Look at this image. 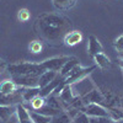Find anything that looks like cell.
Segmentation results:
<instances>
[{"label":"cell","mask_w":123,"mask_h":123,"mask_svg":"<svg viewBox=\"0 0 123 123\" xmlns=\"http://www.w3.org/2000/svg\"><path fill=\"white\" fill-rule=\"evenodd\" d=\"M30 104H31V108H32V111H38L39 108H42L46 105V98L41 97V96H37V97H35L32 101H31Z\"/></svg>","instance_id":"cb8c5ba5"},{"label":"cell","mask_w":123,"mask_h":123,"mask_svg":"<svg viewBox=\"0 0 123 123\" xmlns=\"http://www.w3.org/2000/svg\"><path fill=\"white\" fill-rule=\"evenodd\" d=\"M95 69H96V65H91L89 68H83L81 65H78L64 78L63 83L64 85H74L76 83H80L84 79H86Z\"/></svg>","instance_id":"3957f363"},{"label":"cell","mask_w":123,"mask_h":123,"mask_svg":"<svg viewBox=\"0 0 123 123\" xmlns=\"http://www.w3.org/2000/svg\"><path fill=\"white\" fill-rule=\"evenodd\" d=\"M21 89V97H22V101H26V102H31L35 97L39 96V91H41V87L39 86H35V87H20Z\"/></svg>","instance_id":"4fadbf2b"},{"label":"cell","mask_w":123,"mask_h":123,"mask_svg":"<svg viewBox=\"0 0 123 123\" xmlns=\"http://www.w3.org/2000/svg\"><path fill=\"white\" fill-rule=\"evenodd\" d=\"M36 112H38V113H41V115H44V116H48V117H55V116H58L60 112H63V110H58V108H54V107H50V106H48V105H44L42 108H39L38 111H36Z\"/></svg>","instance_id":"44dd1931"},{"label":"cell","mask_w":123,"mask_h":123,"mask_svg":"<svg viewBox=\"0 0 123 123\" xmlns=\"http://www.w3.org/2000/svg\"><path fill=\"white\" fill-rule=\"evenodd\" d=\"M94 60H95V63H96V67L101 68L102 70H107L112 67V63H111V60L110 58L104 54V53H98L94 57Z\"/></svg>","instance_id":"2e32d148"},{"label":"cell","mask_w":123,"mask_h":123,"mask_svg":"<svg viewBox=\"0 0 123 123\" xmlns=\"http://www.w3.org/2000/svg\"><path fill=\"white\" fill-rule=\"evenodd\" d=\"M87 52H89V55L94 58L96 54L98 53H102L104 52V48H102V44L100 43V41L96 36L91 35L89 36V46H87Z\"/></svg>","instance_id":"8fae6325"},{"label":"cell","mask_w":123,"mask_h":123,"mask_svg":"<svg viewBox=\"0 0 123 123\" xmlns=\"http://www.w3.org/2000/svg\"><path fill=\"white\" fill-rule=\"evenodd\" d=\"M30 112V117H31V121L33 123H50V117L48 116H44V115H41L36 111H28Z\"/></svg>","instance_id":"7402d4cb"},{"label":"cell","mask_w":123,"mask_h":123,"mask_svg":"<svg viewBox=\"0 0 123 123\" xmlns=\"http://www.w3.org/2000/svg\"><path fill=\"white\" fill-rule=\"evenodd\" d=\"M36 30L48 43L60 46L64 36L73 28L71 21L60 14H42L36 20Z\"/></svg>","instance_id":"6da1fadb"},{"label":"cell","mask_w":123,"mask_h":123,"mask_svg":"<svg viewBox=\"0 0 123 123\" xmlns=\"http://www.w3.org/2000/svg\"><path fill=\"white\" fill-rule=\"evenodd\" d=\"M71 123H74V122H71Z\"/></svg>","instance_id":"4dcf8cb0"},{"label":"cell","mask_w":123,"mask_h":123,"mask_svg":"<svg viewBox=\"0 0 123 123\" xmlns=\"http://www.w3.org/2000/svg\"><path fill=\"white\" fill-rule=\"evenodd\" d=\"M81 41H83V33L78 30H73V31H70V32H68L64 36L63 43L68 47H74V46L79 44Z\"/></svg>","instance_id":"9c48e42d"},{"label":"cell","mask_w":123,"mask_h":123,"mask_svg":"<svg viewBox=\"0 0 123 123\" xmlns=\"http://www.w3.org/2000/svg\"><path fill=\"white\" fill-rule=\"evenodd\" d=\"M81 100H83V102L85 105H87V104H98L100 105L105 101V97L102 96V94L98 90L94 89V90L89 91L86 95L81 96Z\"/></svg>","instance_id":"30bf717a"},{"label":"cell","mask_w":123,"mask_h":123,"mask_svg":"<svg viewBox=\"0 0 123 123\" xmlns=\"http://www.w3.org/2000/svg\"><path fill=\"white\" fill-rule=\"evenodd\" d=\"M18 89L20 87L14 83L12 79H6L0 84V94H12Z\"/></svg>","instance_id":"e0dca14e"},{"label":"cell","mask_w":123,"mask_h":123,"mask_svg":"<svg viewBox=\"0 0 123 123\" xmlns=\"http://www.w3.org/2000/svg\"><path fill=\"white\" fill-rule=\"evenodd\" d=\"M69 57H54V58H49V59H46L43 62H41V65L42 68L47 71V70H52V71H58L62 69L65 64V62L68 60Z\"/></svg>","instance_id":"5b68a950"},{"label":"cell","mask_w":123,"mask_h":123,"mask_svg":"<svg viewBox=\"0 0 123 123\" xmlns=\"http://www.w3.org/2000/svg\"><path fill=\"white\" fill-rule=\"evenodd\" d=\"M78 65H80V62H79V59L76 58V57H69L68 58V60L65 62V64L62 67V69L59 70V75L62 76V78H65L71 70H73L75 67H78Z\"/></svg>","instance_id":"5bb4252c"},{"label":"cell","mask_w":123,"mask_h":123,"mask_svg":"<svg viewBox=\"0 0 123 123\" xmlns=\"http://www.w3.org/2000/svg\"><path fill=\"white\" fill-rule=\"evenodd\" d=\"M71 122H73V119L69 117V115L65 111L60 112L58 116L52 117V119H50V123H71Z\"/></svg>","instance_id":"603a6c76"},{"label":"cell","mask_w":123,"mask_h":123,"mask_svg":"<svg viewBox=\"0 0 123 123\" xmlns=\"http://www.w3.org/2000/svg\"><path fill=\"white\" fill-rule=\"evenodd\" d=\"M7 71L11 76H39L44 73V69L42 68L41 63H31V62H22V63H15L7 65Z\"/></svg>","instance_id":"7a4b0ae2"},{"label":"cell","mask_w":123,"mask_h":123,"mask_svg":"<svg viewBox=\"0 0 123 123\" xmlns=\"http://www.w3.org/2000/svg\"><path fill=\"white\" fill-rule=\"evenodd\" d=\"M90 123H121L119 121H115L111 117H89Z\"/></svg>","instance_id":"484cf974"},{"label":"cell","mask_w":123,"mask_h":123,"mask_svg":"<svg viewBox=\"0 0 123 123\" xmlns=\"http://www.w3.org/2000/svg\"><path fill=\"white\" fill-rule=\"evenodd\" d=\"M31 17V14H30V10L27 9H20L18 12H17V18L20 22H27Z\"/></svg>","instance_id":"4316f807"},{"label":"cell","mask_w":123,"mask_h":123,"mask_svg":"<svg viewBox=\"0 0 123 123\" xmlns=\"http://www.w3.org/2000/svg\"><path fill=\"white\" fill-rule=\"evenodd\" d=\"M84 113H86L89 117H111L110 112L100 106L98 104H87L85 105Z\"/></svg>","instance_id":"8992f818"},{"label":"cell","mask_w":123,"mask_h":123,"mask_svg":"<svg viewBox=\"0 0 123 123\" xmlns=\"http://www.w3.org/2000/svg\"><path fill=\"white\" fill-rule=\"evenodd\" d=\"M6 68H7V64L5 63V60L0 59V74H1V73H3V71H4Z\"/></svg>","instance_id":"f1b7e54d"},{"label":"cell","mask_w":123,"mask_h":123,"mask_svg":"<svg viewBox=\"0 0 123 123\" xmlns=\"http://www.w3.org/2000/svg\"><path fill=\"white\" fill-rule=\"evenodd\" d=\"M58 73L57 71H52V70H47L44 73H42L39 75V79H38V86L42 89L44 86H47L50 81H53L55 78H57Z\"/></svg>","instance_id":"9a60e30c"},{"label":"cell","mask_w":123,"mask_h":123,"mask_svg":"<svg viewBox=\"0 0 123 123\" xmlns=\"http://www.w3.org/2000/svg\"><path fill=\"white\" fill-rule=\"evenodd\" d=\"M113 47H115V49L117 50L118 53H123V33L115 39Z\"/></svg>","instance_id":"83f0119b"},{"label":"cell","mask_w":123,"mask_h":123,"mask_svg":"<svg viewBox=\"0 0 123 123\" xmlns=\"http://www.w3.org/2000/svg\"><path fill=\"white\" fill-rule=\"evenodd\" d=\"M22 101L20 89L12 94H0V105L3 106H16Z\"/></svg>","instance_id":"52a82bcc"},{"label":"cell","mask_w":123,"mask_h":123,"mask_svg":"<svg viewBox=\"0 0 123 123\" xmlns=\"http://www.w3.org/2000/svg\"><path fill=\"white\" fill-rule=\"evenodd\" d=\"M52 1H53V5L55 9L64 11V10L73 7L76 3V0H52Z\"/></svg>","instance_id":"ffe728a7"},{"label":"cell","mask_w":123,"mask_h":123,"mask_svg":"<svg viewBox=\"0 0 123 123\" xmlns=\"http://www.w3.org/2000/svg\"><path fill=\"white\" fill-rule=\"evenodd\" d=\"M38 79H39V76H28V75L12 76L14 83L18 87H35V86H38Z\"/></svg>","instance_id":"ba28073f"},{"label":"cell","mask_w":123,"mask_h":123,"mask_svg":"<svg viewBox=\"0 0 123 123\" xmlns=\"http://www.w3.org/2000/svg\"><path fill=\"white\" fill-rule=\"evenodd\" d=\"M78 97L79 96L74 95L73 86L71 85H65L63 89H62V91L59 92V95H58V98H59L60 104H62V107H63L64 111H65V108H68L71 104H73Z\"/></svg>","instance_id":"277c9868"},{"label":"cell","mask_w":123,"mask_h":123,"mask_svg":"<svg viewBox=\"0 0 123 123\" xmlns=\"http://www.w3.org/2000/svg\"><path fill=\"white\" fill-rule=\"evenodd\" d=\"M16 115L18 117V122L20 123H31V122H32V121H31V117H30V112L21 104L16 105Z\"/></svg>","instance_id":"ac0fdd59"},{"label":"cell","mask_w":123,"mask_h":123,"mask_svg":"<svg viewBox=\"0 0 123 123\" xmlns=\"http://www.w3.org/2000/svg\"><path fill=\"white\" fill-rule=\"evenodd\" d=\"M63 81H64V78H62V76L59 75V73H58L57 78H55L53 81H50V83H49L47 86H44V87L41 89V91H39V96L46 98V97H48L49 95H52V92L55 90V87L59 86L62 83H63Z\"/></svg>","instance_id":"7c38bea8"},{"label":"cell","mask_w":123,"mask_h":123,"mask_svg":"<svg viewBox=\"0 0 123 123\" xmlns=\"http://www.w3.org/2000/svg\"><path fill=\"white\" fill-rule=\"evenodd\" d=\"M28 49H30V52H31V53L38 54V53L42 52V49H43V44H42V42H41V41L35 39V41H32V42L30 43Z\"/></svg>","instance_id":"d4e9b609"},{"label":"cell","mask_w":123,"mask_h":123,"mask_svg":"<svg viewBox=\"0 0 123 123\" xmlns=\"http://www.w3.org/2000/svg\"><path fill=\"white\" fill-rule=\"evenodd\" d=\"M16 113V106H3L0 105V119L7 122Z\"/></svg>","instance_id":"d6986e66"},{"label":"cell","mask_w":123,"mask_h":123,"mask_svg":"<svg viewBox=\"0 0 123 123\" xmlns=\"http://www.w3.org/2000/svg\"><path fill=\"white\" fill-rule=\"evenodd\" d=\"M118 64H119V67H121V69L123 70V59H119V60H118Z\"/></svg>","instance_id":"f546056e"}]
</instances>
